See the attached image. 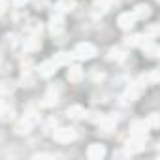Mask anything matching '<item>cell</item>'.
Returning <instances> with one entry per match:
<instances>
[{
    "label": "cell",
    "instance_id": "cell-1",
    "mask_svg": "<svg viewBox=\"0 0 160 160\" xmlns=\"http://www.w3.org/2000/svg\"><path fill=\"white\" fill-rule=\"evenodd\" d=\"M94 55H96V47H94L92 43H87V42H83V43H77V47H75V51H73V57L81 58V60L92 58Z\"/></svg>",
    "mask_w": 160,
    "mask_h": 160
},
{
    "label": "cell",
    "instance_id": "cell-2",
    "mask_svg": "<svg viewBox=\"0 0 160 160\" xmlns=\"http://www.w3.org/2000/svg\"><path fill=\"white\" fill-rule=\"evenodd\" d=\"M75 130L73 128H58V130H55L53 132V138H55V141H58V143H70V141H73L75 139Z\"/></svg>",
    "mask_w": 160,
    "mask_h": 160
},
{
    "label": "cell",
    "instance_id": "cell-3",
    "mask_svg": "<svg viewBox=\"0 0 160 160\" xmlns=\"http://www.w3.org/2000/svg\"><path fill=\"white\" fill-rule=\"evenodd\" d=\"M15 115V108L10 100H0V119L2 121H12Z\"/></svg>",
    "mask_w": 160,
    "mask_h": 160
},
{
    "label": "cell",
    "instance_id": "cell-4",
    "mask_svg": "<svg viewBox=\"0 0 160 160\" xmlns=\"http://www.w3.org/2000/svg\"><path fill=\"white\" fill-rule=\"evenodd\" d=\"M145 138H147V136H136V134H132V138H130L128 143H126L128 151H130V152H138V151L145 149Z\"/></svg>",
    "mask_w": 160,
    "mask_h": 160
},
{
    "label": "cell",
    "instance_id": "cell-5",
    "mask_svg": "<svg viewBox=\"0 0 160 160\" xmlns=\"http://www.w3.org/2000/svg\"><path fill=\"white\" fill-rule=\"evenodd\" d=\"M49 30H51V34H60V32L64 30V19H62L60 13H55V15L51 17V21H49Z\"/></svg>",
    "mask_w": 160,
    "mask_h": 160
},
{
    "label": "cell",
    "instance_id": "cell-6",
    "mask_svg": "<svg viewBox=\"0 0 160 160\" xmlns=\"http://www.w3.org/2000/svg\"><path fill=\"white\" fill-rule=\"evenodd\" d=\"M87 154H89L91 160H100V158L106 156V149H104V145H100V143H92V145L89 147Z\"/></svg>",
    "mask_w": 160,
    "mask_h": 160
},
{
    "label": "cell",
    "instance_id": "cell-7",
    "mask_svg": "<svg viewBox=\"0 0 160 160\" xmlns=\"http://www.w3.org/2000/svg\"><path fill=\"white\" fill-rule=\"evenodd\" d=\"M134 25H136L134 13H121V15H119V27H121L122 30H130Z\"/></svg>",
    "mask_w": 160,
    "mask_h": 160
},
{
    "label": "cell",
    "instance_id": "cell-8",
    "mask_svg": "<svg viewBox=\"0 0 160 160\" xmlns=\"http://www.w3.org/2000/svg\"><path fill=\"white\" fill-rule=\"evenodd\" d=\"M57 62L51 58V60H45L43 64H40V75H43V77H49V75H53L55 72H57Z\"/></svg>",
    "mask_w": 160,
    "mask_h": 160
},
{
    "label": "cell",
    "instance_id": "cell-9",
    "mask_svg": "<svg viewBox=\"0 0 160 160\" xmlns=\"http://www.w3.org/2000/svg\"><path fill=\"white\" fill-rule=\"evenodd\" d=\"M57 102H58V92H57L55 89H49L47 94H45L43 100H42V106H43V108H51V106H55Z\"/></svg>",
    "mask_w": 160,
    "mask_h": 160
},
{
    "label": "cell",
    "instance_id": "cell-10",
    "mask_svg": "<svg viewBox=\"0 0 160 160\" xmlns=\"http://www.w3.org/2000/svg\"><path fill=\"white\" fill-rule=\"evenodd\" d=\"M147 128H149V124L145 121H134L130 126L132 134H136V136H147Z\"/></svg>",
    "mask_w": 160,
    "mask_h": 160
},
{
    "label": "cell",
    "instance_id": "cell-11",
    "mask_svg": "<svg viewBox=\"0 0 160 160\" xmlns=\"http://www.w3.org/2000/svg\"><path fill=\"white\" fill-rule=\"evenodd\" d=\"M40 47H42L40 36H30L28 40H25V49H27V51H38Z\"/></svg>",
    "mask_w": 160,
    "mask_h": 160
},
{
    "label": "cell",
    "instance_id": "cell-12",
    "mask_svg": "<svg viewBox=\"0 0 160 160\" xmlns=\"http://www.w3.org/2000/svg\"><path fill=\"white\" fill-rule=\"evenodd\" d=\"M98 124H100L104 130H113L115 124H117V121H115L113 117H109V115H102V117L98 119Z\"/></svg>",
    "mask_w": 160,
    "mask_h": 160
},
{
    "label": "cell",
    "instance_id": "cell-13",
    "mask_svg": "<svg viewBox=\"0 0 160 160\" xmlns=\"http://www.w3.org/2000/svg\"><path fill=\"white\" fill-rule=\"evenodd\" d=\"M81 77H83V70L79 68V66H72L68 70V79H70V81L77 83V81H81Z\"/></svg>",
    "mask_w": 160,
    "mask_h": 160
},
{
    "label": "cell",
    "instance_id": "cell-14",
    "mask_svg": "<svg viewBox=\"0 0 160 160\" xmlns=\"http://www.w3.org/2000/svg\"><path fill=\"white\" fill-rule=\"evenodd\" d=\"M151 15V8L147 6V4H139V6H136V10H134V17L138 19H145V17H149Z\"/></svg>",
    "mask_w": 160,
    "mask_h": 160
},
{
    "label": "cell",
    "instance_id": "cell-15",
    "mask_svg": "<svg viewBox=\"0 0 160 160\" xmlns=\"http://www.w3.org/2000/svg\"><path fill=\"white\" fill-rule=\"evenodd\" d=\"M143 53H145L147 57L154 58V57L158 55V45H156L154 42H145V43H143Z\"/></svg>",
    "mask_w": 160,
    "mask_h": 160
},
{
    "label": "cell",
    "instance_id": "cell-16",
    "mask_svg": "<svg viewBox=\"0 0 160 160\" xmlns=\"http://www.w3.org/2000/svg\"><path fill=\"white\" fill-rule=\"evenodd\" d=\"M85 115H87V111L81 106H72V108H68V117H72V119H81Z\"/></svg>",
    "mask_w": 160,
    "mask_h": 160
},
{
    "label": "cell",
    "instance_id": "cell-17",
    "mask_svg": "<svg viewBox=\"0 0 160 160\" xmlns=\"http://www.w3.org/2000/svg\"><path fill=\"white\" fill-rule=\"evenodd\" d=\"M75 8V0H58L57 2V10H60L62 13L64 12H72Z\"/></svg>",
    "mask_w": 160,
    "mask_h": 160
},
{
    "label": "cell",
    "instance_id": "cell-18",
    "mask_svg": "<svg viewBox=\"0 0 160 160\" xmlns=\"http://www.w3.org/2000/svg\"><path fill=\"white\" fill-rule=\"evenodd\" d=\"M72 57H73V55H70V53H58V55L53 57V60L57 62V66H62V64H70Z\"/></svg>",
    "mask_w": 160,
    "mask_h": 160
},
{
    "label": "cell",
    "instance_id": "cell-19",
    "mask_svg": "<svg viewBox=\"0 0 160 160\" xmlns=\"http://www.w3.org/2000/svg\"><path fill=\"white\" fill-rule=\"evenodd\" d=\"M30 128H32V122H30L28 119H23V121L15 126V132H17V134H28Z\"/></svg>",
    "mask_w": 160,
    "mask_h": 160
},
{
    "label": "cell",
    "instance_id": "cell-20",
    "mask_svg": "<svg viewBox=\"0 0 160 160\" xmlns=\"http://www.w3.org/2000/svg\"><path fill=\"white\" fill-rule=\"evenodd\" d=\"M141 42H143V36H141V34H132V36H126V38H124V43L130 45V47H136V45H139Z\"/></svg>",
    "mask_w": 160,
    "mask_h": 160
},
{
    "label": "cell",
    "instance_id": "cell-21",
    "mask_svg": "<svg viewBox=\"0 0 160 160\" xmlns=\"http://www.w3.org/2000/svg\"><path fill=\"white\" fill-rule=\"evenodd\" d=\"M124 51L122 49H119V47H113L111 51H109V58H115V60H122L124 58Z\"/></svg>",
    "mask_w": 160,
    "mask_h": 160
},
{
    "label": "cell",
    "instance_id": "cell-22",
    "mask_svg": "<svg viewBox=\"0 0 160 160\" xmlns=\"http://www.w3.org/2000/svg\"><path fill=\"white\" fill-rule=\"evenodd\" d=\"M111 2L113 0H96V8H100L102 12H106V10H109V6H111Z\"/></svg>",
    "mask_w": 160,
    "mask_h": 160
},
{
    "label": "cell",
    "instance_id": "cell-23",
    "mask_svg": "<svg viewBox=\"0 0 160 160\" xmlns=\"http://www.w3.org/2000/svg\"><path fill=\"white\" fill-rule=\"evenodd\" d=\"M138 94H139V91H138L136 87H130V89L126 91V98H128L130 102H134V100L138 98Z\"/></svg>",
    "mask_w": 160,
    "mask_h": 160
},
{
    "label": "cell",
    "instance_id": "cell-24",
    "mask_svg": "<svg viewBox=\"0 0 160 160\" xmlns=\"http://www.w3.org/2000/svg\"><path fill=\"white\" fill-rule=\"evenodd\" d=\"M156 34H158V25H151L145 30V36H156Z\"/></svg>",
    "mask_w": 160,
    "mask_h": 160
},
{
    "label": "cell",
    "instance_id": "cell-25",
    "mask_svg": "<svg viewBox=\"0 0 160 160\" xmlns=\"http://www.w3.org/2000/svg\"><path fill=\"white\" fill-rule=\"evenodd\" d=\"M147 124H149V126H158V113H152V115L149 117Z\"/></svg>",
    "mask_w": 160,
    "mask_h": 160
},
{
    "label": "cell",
    "instance_id": "cell-26",
    "mask_svg": "<svg viewBox=\"0 0 160 160\" xmlns=\"http://www.w3.org/2000/svg\"><path fill=\"white\" fill-rule=\"evenodd\" d=\"M6 8H8V2H6V0H0V15L6 12Z\"/></svg>",
    "mask_w": 160,
    "mask_h": 160
},
{
    "label": "cell",
    "instance_id": "cell-27",
    "mask_svg": "<svg viewBox=\"0 0 160 160\" xmlns=\"http://www.w3.org/2000/svg\"><path fill=\"white\" fill-rule=\"evenodd\" d=\"M27 2H28V0H12V4H13V6H25Z\"/></svg>",
    "mask_w": 160,
    "mask_h": 160
},
{
    "label": "cell",
    "instance_id": "cell-28",
    "mask_svg": "<svg viewBox=\"0 0 160 160\" xmlns=\"http://www.w3.org/2000/svg\"><path fill=\"white\" fill-rule=\"evenodd\" d=\"M57 154H36L34 158H55Z\"/></svg>",
    "mask_w": 160,
    "mask_h": 160
},
{
    "label": "cell",
    "instance_id": "cell-29",
    "mask_svg": "<svg viewBox=\"0 0 160 160\" xmlns=\"http://www.w3.org/2000/svg\"><path fill=\"white\" fill-rule=\"evenodd\" d=\"M149 79H151V81H156V79H158V72H152V73L149 75Z\"/></svg>",
    "mask_w": 160,
    "mask_h": 160
}]
</instances>
